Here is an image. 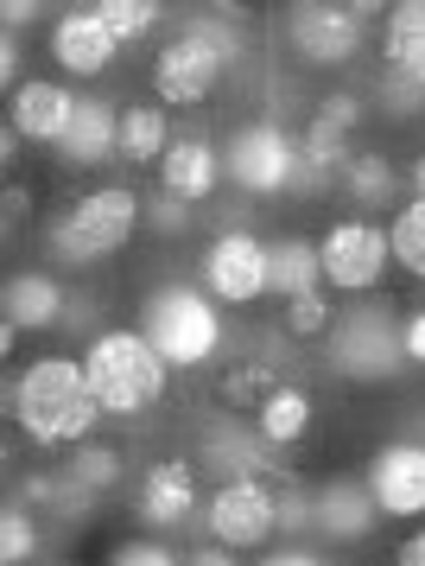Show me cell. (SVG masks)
Wrapping results in <instances>:
<instances>
[{"label": "cell", "instance_id": "7bdbcfd3", "mask_svg": "<svg viewBox=\"0 0 425 566\" xmlns=\"http://www.w3.org/2000/svg\"><path fill=\"white\" fill-rule=\"evenodd\" d=\"M261 566H325V554H311V547H279V554H261Z\"/></svg>", "mask_w": 425, "mask_h": 566}, {"label": "cell", "instance_id": "4fadbf2b", "mask_svg": "<svg viewBox=\"0 0 425 566\" xmlns=\"http://www.w3.org/2000/svg\"><path fill=\"white\" fill-rule=\"evenodd\" d=\"M369 490H375L381 515L394 522H419L425 515V439H387L369 459Z\"/></svg>", "mask_w": 425, "mask_h": 566}, {"label": "cell", "instance_id": "60d3db41", "mask_svg": "<svg viewBox=\"0 0 425 566\" xmlns=\"http://www.w3.org/2000/svg\"><path fill=\"white\" fill-rule=\"evenodd\" d=\"M184 566H235V547H223V541H203V547H191V554H184Z\"/></svg>", "mask_w": 425, "mask_h": 566}, {"label": "cell", "instance_id": "7c38bea8", "mask_svg": "<svg viewBox=\"0 0 425 566\" xmlns=\"http://www.w3.org/2000/svg\"><path fill=\"white\" fill-rule=\"evenodd\" d=\"M134 515H140V528H152V535H172L191 515H203L198 464L191 459H152L147 471H140V484H134Z\"/></svg>", "mask_w": 425, "mask_h": 566}, {"label": "cell", "instance_id": "cb8c5ba5", "mask_svg": "<svg viewBox=\"0 0 425 566\" xmlns=\"http://www.w3.org/2000/svg\"><path fill=\"white\" fill-rule=\"evenodd\" d=\"M267 281H274L279 300L318 293V286H325V255H318V242H305V235H279V242H267Z\"/></svg>", "mask_w": 425, "mask_h": 566}, {"label": "cell", "instance_id": "ba28073f", "mask_svg": "<svg viewBox=\"0 0 425 566\" xmlns=\"http://www.w3.org/2000/svg\"><path fill=\"white\" fill-rule=\"evenodd\" d=\"M318 255H325V281L337 293H355L369 300L381 286V274L394 268V242L375 217H337L325 235H318Z\"/></svg>", "mask_w": 425, "mask_h": 566}, {"label": "cell", "instance_id": "9a60e30c", "mask_svg": "<svg viewBox=\"0 0 425 566\" xmlns=\"http://www.w3.org/2000/svg\"><path fill=\"white\" fill-rule=\"evenodd\" d=\"M375 522H381V503H375V490H369V478H330V484L311 490V535L362 547V541L375 535Z\"/></svg>", "mask_w": 425, "mask_h": 566}, {"label": "cell", "instance_id": "ab89813d", "mask_svg": "<svg viewBox=\"0 0 425 566\" xmlns=\"http://www.w3.org/2000/svg\"><path fill=\"white\" fill-rule=\"evenodd\" d=\"M39 13H45V0H0V20H7V32H25Z\"/></svg>", "mask_w": 425, "mask_h": 566}, {"label": "cell", "instance_id": "ac0fdd59", "mask_svg": "<svg viewBox=\"0 0 425 566\" xmlns=\"http://www.w3.org/2000/svg\"><path fill=\"white\" fill-rule=\"evenodd\" d=\"M76 96L71 83H51V77H25L13 90V128L32 140V147H64V134L76 122Z\"/></svg>", "mask_w": 425, "mask_h": 566}, {"label": "cell", "instance_id": "b9f144b4", "mask_svg": "<svg viewBox=\"0 0 425 566\" xmlns=\"http://www.w3.org/2000/svg\"><path fill=\"white\" fill-rule=\"evenodd\" d=\"M0 83L20 90V32H7V45H0Z\"/></svg>", "mask_w": 425, "mask_h": 566}, {"label": "cell", "instance_id": "7402d4cb", "mask_svg": "<svg viewBox=\"0 0 425 566\" xmlns=\"http://www.w3.org/2000/svg\"><path fill=\"white\" fill-rule=\"evenodd\" d=\"M311 420H318V401H311L299 382H279L274 395L254 408V433L267 439L274 452H286V446H299V439L311 433Z\"/></svg>", "mask_w": 425, "mask_h": 566}, {"label": "cell", "instance_id": "3957f363", "mask_svg": "<svg viewBox=\"0 0 425 566\" xmlns=\"http://www.w3.org/2000/svg\"><path fill=\"white\" fill-rule=\"evenodd\" d=\"M147 223V198L134 185H96L89 198H76L57 223H51L45 249L57 268H96V261H115L134 242V230Z\"/></svg>", "mask_w": 425, "mask_h": 566}, {"label": "cell", "instance_id": "8fae6325", "mask_svg": "<svg viewBox=\"0 0 425 566\" xmlns=\"http://www.w3.org/2000/svg\"><path fill=\"white\" fill-rule=\"evenodd\" d=\"M203 293L223 306H254L261 293H274L267 281V242L254 230H216L203 249Z\"/></svg>", "mask_w": 425, "mask_h": 566}, {"label": "cell", "instance_id": "e0dca14e", "mask_svg": "<svg viewBox=\"0 0 425 566\" xmlns=\"http://www.w3.org/2000/svg\"><path fill=\"white\" fill-rule=\"evenodd\" d=\"M274 446L248 427H235V420H210L198 433V471H210L216 484L229 478H274Z\"/></svg>", "mask_w": 425, "mask_h": 566}, {"label": "cell", "instance_id": "ffe728a7", "mask_svg": "<svg viewBox=\"0 0 425 566\" xmlns=\"http://www.w3.org/2000/svg\"><path fill=\"white\" fill-rule=\"evenodd\" d=\"M121 154V108L102 103V96H83L76 103V122L71 134H64V147H57V159L64 166H83V172H96V166H108V159Z\"/></svg>", "mask_w": 425, "mask_h": 566}, {"label": "cell", "instance_id": "8d00e7d4", "mask_svg": "<svg viewBox=\"0 0 425 566\" xmlns=\"http://www.w3.org/2000/svg\"><path fill=\"white\" fill-rule=\"evenodd\" d=\"M318 115H325V122H337L343 134H355V128H362V115H369V108H362V96H350V90H330L325 103H318Z\"/></svg>", "mask_w": 425, "mask_h": 566}, {"label": "cell", "instance_id": "d6986e66", "mask_svg": "<svg viewBox=\"0 0 425 566\" xmlns=\"http://www.w3.org/2000/svg\"><path fill=\"white\" fill-rule=\"evenodd\" d=\"M64 312H71V300H64L57 274H45V268H20L0 286V318L13 332H51V325H64Z\"/></svg>", "mask_w": 425, "mask_h": 566}, {"label": "cell", "instance_id": "f6af8a7d", "mask_svg": "<svg viewBox=\"0 0 425 566\" xmlns=\"http://www.w3.org/2000/svg\"><path fill=\"white\" fill-rule=\"evenodd\" d=\"M394 566H425V528H413V535L394 547Z\"/></svg>", "mask_w": 425, "mask_h": 566}, {"label": "cell", "instance_id": "2e32d148", "mask_svg": "<svg viewBox=\"0 0 425 566\" xmlns=\"http://www.w3.org/2000/svg\"><path fill=\"white\" fill-rule=\"evenodd\" d=\"M159 191H172L184 205H210V198L223 191V147L203 128L172 134V147L159 159Z\"/></svg>", "mask_w": 425, "mask_h": 566}, {"label": "cell", "instance_id": "681fc988", "mask_svg": "<svg viewBox=\"0 0 425 566\" xmlns=\"http://www.w3.org/2000/svg\"><path fill=\"white\" fill-rule=\"evenodd\" d=\"M254 7H274V0H254Z\"/></svg>", "mask_w": 425, "mask_h": 566}, {"label": "cell", "instance_id": "7a4b0ae2", "mask_svg": "<svg viewBox=\"0 0 425 566\" xmlns=\"http://www.w3.org/2000/svg\"><path fill=\"white\" fill-rule=\"evenodd\" d=\"M83 369H89V388H96L108 420H140L172 388V363L152 350V337L140 325H102L83 344Z\"/></svg>", "mask_w": 425, "mask_h": 566}, {"label": "cell", "instance_id": "d4e9b609", "mask_svg": "<svg viewBox=\"0 0 425 566\" xmlns=\"http://www.w3.org/2000/svg\"><path fill=\"white\" fill-rule=\"evenodd\" d=\"M166 147H172V115H166V103L121 108V159L127 166H159Z\"/></svg>", "mask_w": 425, "mask_h": 566}, {"label": "cell", "instance_id": "52a82bcc", "mask_svg": "<svg viewBox=\"0 0 425 566\" xmlns=\"http://www.w3.org/2000/svg\"><path fill=\"white\" fill-rule=\"evenodd\" d=\"M325 357H330V369H337L343 382H394V376L406 369L401 325L387 318V306H355V312H337Z\"/></svg>", "mask_w": 425, "mask_h": 566}, {"label": "cell", "instance_id": "44dd1931", "mask_svg": "<svg viewBox=\"0 0 425 566\" xmlns=\"http://www.w3.org/2000/svg\"><path fill=\"white\" fill-rule=\"evenodd\" d=\"M350 134L337 128V122H325V115H311V128L299 134V179H293V191L299 198H318L330 179H343L350 172Z\"/></svg>", "mask_w": 425, "mask_h": 566}, {"label": "cell", "instance_id": "bcb514c9", "mask_svg": "<svg viewBox=\"0 0 425 566\" xmlns=\"http://www.w3.org/2000/svg\"><path fill=\"white\" fill-rule=\"evenodd\" d=\"M337 7H350V13H362V20H375V13L387 7V0H337Z\"/></svg>", "mask_w": 425, "mask_h": 566}, {"label": "cell", "instance_id": "f35d334b", "mask_svg": "<svg viewBox=\"0 0 425 566\" xmlns=\"http://www.w3.org/2000/svg\"><path fill=\"white\" fill-rule=\"evenodd\" d=\"M401 350H406V363H413V369H425V306L401 318Z\"/></svg>", "mask_w": 425, "mask_h": 566}, {"label": "cell", "instance_id": "f546056e", "mask_svg": "<svg viewBox=\"0 0 425 566\" xmlns=\"http://www.w3.org/2000/svg\"><path fill=\"white\" fill-rule=\"evenodd\" d=\"M96 13L108 20V32H115L121 45H140L147 32H159V20H166V0H96Z\"/></svg>", "mask_w": 425, "mask_h": 566}, {"label": "cell", "instance_id": "603a6c76", "mask_svg": "<svg viewBox=\"0 0 425 566\" xmlns=\"http://www.w3.org/2000/svg\"><path fill=\"white\" fill-rule=\"evenodd\" d=\"M381 64L425 83V0H394L381 27Z\"/></svg>", "mask_w": 425, "mask_h": 566}, {"label": "cell", "instance_id": "4dcf8cb0", "mask_svg": "<svg viewBox=\"0 0 425 566\" xmlns=\"http://www.w3.org/2000/svg\"><path fill=\"white\" fill-rule=\"evenodd\" d=\"M337 325V306H330V293H299V300H286V318H279V332L286 337H330Z\"/></svg>", "mask_w": 425, "mask_h": 566}, {"label": "cell", "instance_id": "5bb4252c", "mask_svg": "<svg viewBox=\"0 0 425 566\" xmlns=\"http://www.w3.org/2000/svg\"><path fill=\"white\" fill-rule=\"evenodd\" d=\"M115 52H121V39L108 32V20L96 13V0L64 7V13L51 20V57H57L64 77H102V71L115 64Z\"/></svg>", "mask_w": 425, "mask_h": 566}, {"label": "cell", "instance_id": "d6a6232c", "mask_svg": "<svg viewBox=\"0 0 425 566\" xmlns=\"http://www.w3.org/2000/svg\"><path fill=\"white\" fill-rule=\"evenodd\" d=\"M381 108H387V115H419L425 108V83L406 77V71H387V77H381Z\"/></svg>", "mask_w": 425, "mask_h": 566}, {"label": "cell", "instance_id": "f1b7e54d", "mask_svg": "<svg viewBox=\"0 0 425 566\" xmlns=\"http://www.w3.org/2000/svg\"><path fill=\"white\" fill-rule=\"evenodd\" d=\"M387 242H394V268H406L413 281H425V198H406L387 223Z\"/></svg>", "mask_w": 425, "mask_h": 566}, {"label": "cell", "instance_id": "1f68e13d", "mask_svg": "<svg viewBox=\"0 0 425 566\" xmlns=\"http://www.w3.org/2000/svg\"><path fill=\"white\" fill-rule=\"evenodd\" d=\"M32 554H39V522L25 515V503H7V515H0V560L25 566Z\"/></svg>", "mask_w": 425, "mask_h": 566}, {"label": "cell", "instance_id": "d590c367", "mask_svg": "<svg viewBox=\"0 0 425 566\" xmlns=\"http://www.w3.org/2000/svg\"><path fill=\"white\" fill-rule=\"evenodd\" d=\"M20 503L25 510H57V503H64V471H25Z\"/></svg>", "mask_w": 425, "mask_h": 566}, {"label": "cell", "instance_id": "74e56055", "mask_svg": "<svg viewBox=\"0 0 425 566\" xmlns=\"http://www.w3.org/2000/svg\"><path fill=\"white\" fill-rule=\"evenodd\" d=\"M279 528H293V535L311 528V490H279Z\"/></svg>", "mask_w": 425, "mask_h": 566}, {"label": "cell", "instance_id": "30bf717a", "mask_svg": "<svg viewBox=\"0 0 425 566\" xmlns=\"http://www.w3.org/2000/svg\"><path fill=\"white\" fill-rule=\"evenodd\" d=\"M286 45H293L299 64H311V71H337V64H350V57L369 45V20L350 13V7H337V0H293V13H286Z\"/></svg>", "mask_w": 425, "mask_h": 566}, {"label": "cell", "instance_id": "8992f818", "mask_svg": "<svg viewBox=\"0 0 425 566\" xmlns=\"http://www.w3.org/2000/svg\"><path fill=\"white\" fill-rule=\"evenodd\" d=\"M223 172L242 198H279V191H293V179H299V134L279 128L274 115L242 122L223 147Z\"/></svg>", "mask_w": 425, "mask_h": 566}, {"label": "cell", "instance_id": "83f0119b", "mask_svg": "<svg viewBox=\"0 0 425 566\" xmlns=\"http://www.w3.org/2000/svg\"><path fill=\"white\" fill-rule=\"evenodd\" d=\"M274 388H279V369L267 357H248V363H235V369L216 376V401H223V408H248L254 413Z\"/></svg>", "mask_w": 425, "mask_h": 566}, {"label": "cell", "instance_id": "6da1fadb", "mask_svg": "<svg viewBox=\"0 0 425 566\" xmlns=\"http://www.w3.org/2000/svg\"><path fill=\"white\" fill-rule=\"evenodd\" d=\"M7 413H13V427L39 452H71V446L89 439L96 420H108L96 401V388H89L83 357H32L7 382Z\"/></svg>", "mask_w": 425, "mask_h": 566}, {"label": "cell", "instance_id": "7dc6e473", "mask_svg": "<svg viewBox=\"0 0 425 566\" xmlns=\"http://www.w3.org/2000/svg\"><path fill=\"white\" fill-rule=\"evenodd\" d=\"M406 185H413V198H425V154L406 166Z\"/></svg>", "mask_w": 425, "mask_h": 566}, {"label": "cell", "instance_id": "e575fe53", "mask_svg": "<svg viewBox=\"0 0 425 566\" xmlns=\"http://www.w3.org/2000/svg\"><path fill=\"white\" fill-rule=\"evenodd\" d=\"M108 566H184L172 554V547H166V541H121V547H115V554H108Z\"/></svg>", "mask_w": 425, "mask_h": 566}, {"label": "cell", "instance_id": "c3c4849f", "mask_svg": "<svg viewBox=\"0 0 425 566\" xmlns=\"http://www.w3.org/2000/svg\"><path fill=\"white\" fill-rule=\"evenodd\" d=\"M419 306H425V281H419Z\"/></svg>", "mask_w": 425, "mask_h": 566}, {"label": "cell", "instance_id": "ee69618b", "mask_svg": "<svg viewBox=\"0 0 425 566\" xmlns=\"http://www.w3.org/2000/svg\"><path fill=\"white\" fill-rule=\"evenodd\" d=\"M25 217H32V191L25 185H7V230H20Z\"/></svg>", "mask_w": 425, "mask_h": 566}, {"label": "cell", "instance_id": "836d02e7", "mask_svg": "<svg viewBox=\"0 0 425 566\" xmlns=\"http://www.w3.org/2000/svg\"><path fill=\"white\" fill-rule=\"evenodd\" d=\"M191 210H198V205H184V198H172V191H159V198L147 205L152 235H184V230H191Z\"/></svg>", "mask_w": 425, "mask_h": 566}, {"label": "cell", "instance_id": "277c9868", "mask_svg": "<svg viewBox=\"0 0 425 566\" xmlns=\"http://www.w3.org/2000/svg\"><path fill=\"white\" fill-rule=\"evenodd\" d=\"M235 57H242L235 27H223V20H191V27H178L159 45V57H152V90H159L166 108H203L223 90L229 71H235Z\"/></svg>", "mask_w": 425, "mask_h": 566}, {"label": "cell", "instance_id": "4316f807", "mask_svg": "<svg viewBox=\"0 0 425 566\" xmlns=\"http://www.w3.org/2000/svg\"><path fill=\"white\" fill-rule=\"evenodd\" d=\"M71 484H83L89 496H108V490H121L127 478V459L115 452V446H96V439H83V446H71L64 452V464H57Z\"/></svg>", "mask_w": 425, "mask_h": 566}, {"label": "cell", "instance_id": "484cf974", "mask_svg": "<svg viewBox=\"0 0 425 566\" xmlns=\"http://www.w3.org/2000/svg\"><path fill=\"white\" fill-rule=\"evenodd\" d=\"M343 191H350V205L362 210V217H375V210H387V205H401V172L387 166L381 154H355L350 159V172H343Z\"/></svg>", "mask_w": 425, "mask_h": 566}, {"label": "cell", "instance_id": "5b68a950", "mask_svg": "<svg viewBox=\"0 0 425 566\" xmlns=\"http://www.w3.org/2000/svg\"><path fill=\"white\" fill-rule=\"evenodd\" d=\"M223 300H210L203 286L184 281H159L140 300V332L152 337V350L172 363V369H203L223 350Z\"/></svg>", "mask_w": 425, "mask_h": 566}, {"label": "cell", "instance_id": "9c48e42d", "mask_svg": "<svg viewBox=\"0 0 425 566\" xmlns=\"http://www.w3.org/2000/svg\"><path fill=\"white\" fill-rule=\"evenodd\" d=\"M279 528V490L274 478H229V484L210 490V503H203V535L235 547V554H248L261 541H274Z\"/></svg>", "mask_w": 425, "mask_h": 566}]
</instances>
